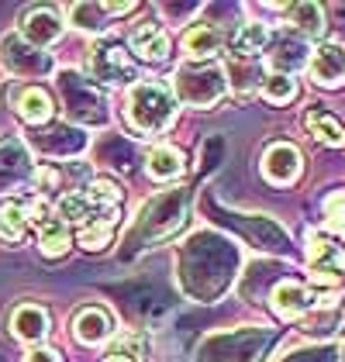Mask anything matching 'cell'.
<instances>
[{"instance_id":"6da1fadb","label":"cell","mask_w":345,"mask_h":362,"mask_svg":"<svg viewBox=\"0 0 345 362\" xmlns=\"http://www.w3.org/2000/svg\"><path fill=\"white\" fill-rule=\"evenodd\" d=\"M124 117L131 124V132H139L142 139H156L166 135L170 124L176 121V100H172L170 86L145 80L128 90V104H124Z\"/></svg>"},{"instance_id":"7a4b0ae2","label":"cell","mask_w":345,"mask_h":362,"mask_svg":"<svg viewBox=\"0 0 345 362\" xmlns=\"http://www.w3.org/2000/svg\"><path fill=\"white\" fill-rule=\"evenodd\" d=\"M172 100H183L190 107H214L225 93H228V76L225 69L207 59V62H183L176 73H172V86H170Z\"/></svg>"},{"instance_id":"3957f363","label":"cell","mask_w":345,"mask_h":362,"mask_svg":"<svg viewBox=\"0 0 345 362\" xmlns=\"http://www.w3.org/2000/svg\"><path fill=\"white\" fill-rule=\"evenodd\" d=\"M117 204H121V187L111 180H93L83 190H69V194L59 197L56 204V218L66 224H90L97 218H111L117 214Z\"/></svg>"},{"instance_id":"277c9868","label":"cell","mask_w":345,"mask_h":362,"mask_svg":"<svg viewBox=\"0 0 345 362\" xmlns=\"http://www.w3.org/2000/svg\"><path fill=\"white\" fill-rule=\"evenodd\" d=\"M86 69H90V76L97 83H104V86H124V83H131V80H139L135 59L128 56L117 42H97L90 49Z\"/></svg>"},{"instance_id":"5b68a950","label":"cell","mask_w":345,"mask_h":362,"mask_svg":"<svg viewBox=\"0 0 345 362\" xmlns=\"http://www.w3.org/2000/svg\"><path fill=\"white\" fill-rule=\"evenodd\" d=\"M0 62L11 76H25V80H38V76L52 73V56L28 45L21 35H7L0 42Z\"/></svg>"},{"instance_id":"8992f818","label":"cell","mask_w":345,"mask_h":362,"mask_svg":"<svg viewBox=\"0 0 345 362\" xmlns=\"http://www.w3.org/2000/svg\"><path fill=\"white\" fill-rule=\"evenodd\" d=\"M59 90H62L66 111L73 114L76 121H86V124H104V121H107L104 97L86 83V80H80L76 73H62V76H59Z\"/></svg>"},{"instance_id":"52a82bcc","label":"cell","mask_w":345,"mask_h":362,"mask_svg":"<svg viewBox=\"0 0 345 362\" xmlns=\"http://www.w3.org/2000/svg\"><path fill=\"white\" fill-rule=\"evenodd\" d=\"M308 266L315 283L339 286V279L345 276V249L324 235H308Z\"/></svg>"},{"instance_id":"ba28073f","label":"cell","mask_w":345,"mask_h":362,"mask_svg":"<svg viewBox=\"0 0 345 362\" xmlns=\"http://www.w3.org/2000/svg\"><path fill=\"white\" fill-rule=\"evenodd\" d=\"M62 18H59L56 7H31L21 14V38L35 45V49H49V45H56L59 38H62Z\"/></svg>"},{"instance_id":"9c48e42d","label":"cell","mask_w":345,"mask_h":362,"mask_svg":"<svg viewBox=\"0 0 345 362\" xmlns=\"http://www.w3.org/2000/svg\"><path fill=\"white\" fill-rule=\"evenodd\" d=\"M300 169H304V159H300V152H297L290 141L269 145L266 156H262V176H266L273 187H290V183L300 176Z\"/></svg>"},{"instance_id":"30bf717a","label":"cell","mask_w":345,"mask_h":362,"mask_svg":"<svg viewBox=\"0 0 345 362\" xmlns=\"http://www.w3.org/2000/svg\"><path fill=\"white\" fill-rule=\"evenodd\" d=\"M11 107L18 111L21 121H28V124H45V121H52V114H56L52 93H49L45 86H35V83L14 86V90H11Z\"/></svg>"},{"instance_id":"8fae6325","label":"cell","mask_w":345,"mask_h":362,"mask_svg":"<svg viewBox=\"0 0 345 362\" xmlns=\"http://www.w3.org/2000/svg\"><path fill=\"white\" fill-rule=\"evenodd\" d=\"M308 76L317 86H342L345 83V49L335 42L317 45L315 56L308 59Z\"/></svg>"},{"instance_id":"7c38bea8","label":"cell","mask_w":345,"mask_h":362,"mask_svg":"<svg viewBox=\"0 0 345 362\" xmlns=\"http://www.w3.org/2000/svg\"><path fill=\"white\" fill-rule=\"evenodd\" d=\"M115 334V317L104 310V307L90 304L83 310H76V317H73V338L86 345V349H93V345H104L107 338Z\"/></svg>"},{"instance_id":"4fadbf2b","label":"cell","mask_w":345,"mask_h":362,"mask_svg":"<svg viewBox=\"0 0 345 362\" xmlns=\"http://www.w3.org/2000/svg\"><path fill=\"white\" fill-rule=\"evenodd\" d=\"M131 11H135V4H73L69 18L83 31H104L107 18H121V14H131Z\"/></svg>"},{"instance_id":"5bb4252c","label":"cell","mask_w":345,"mask_h":362,"mask_svg":"<svg viewBox=\"0 0 345 362\" xmlns=\"http://www.w3.org/2000/svg\"><path fill=\"white\" fill-rule=\"evenodd\" d=\"M131 52L145 62H163L170 56V35L166 28H159L156 21H145L131 31Z\"/></svg>"},{"instance_id":"9a60e30c","label":"cell","mask_w":345,"mask_h":362,"mask_svg":"<svg viewBox=\"0 0 345 362\" xmlns=\"http://www.w3.org/2000/svg\"><path fill=\"white\" fill-rule=\"evenodd\" d=\"M11 332H14V338H21L28 345H38L49 334V310L38 304H21L11 314Z\"/></svg>"},{"instance_id":"2e32d148","label":"cell","mask_w":345,"mask_h":362,"mask_svg":"<svg viewBox=\"0 0 345 362\" xmlns=\"http://www.w3.org/2000/svg\"><path fill=\"white\" fill-rule=\"evenodd\" d=\"M315 307V293L308 290V286H300V283H280L276 290H273V310L283 317V321H293V317H300V314H308Z\"/></svg>"},{"instance_id":"e0dca14e","label":"cell","mask_w":345,"mask_h":362,"mask_svg":"<svg viewBox=\"0 0 345 362\" xmlns=\"http://www.w3.org/2000/svg\"><path fill=\"white\" fill-rule=\"evenodd\" d=\"M269 45V28L262 21H249L231 35V59L238 62H256L259 52Z\"/></svg>"},{"instance_id":"ac0fdd59","label":"cell","mask_w":345,"mask_h":362,"mask_svg":"<svg viewBox=\"0 0 345 362\" xmlns=\"http://www.w3.org/2000/svg\"><path fill=\"white\" fill-rule=\"evenodd\" d=\"M221 31L211 28V25H194V28H187L183 35V49H187V56L194 59V62H207V59H214L221 52Z\"/></svg>"},{"instance_id":"d6986e66","label":"cell","mask_w":345,"mask_h":362,"mask_svg":"<svg viewBox=\"0 0 345 362\" xmlns=\"http://www.w3.org/2000/svg\"><path fill=\"white\" fill-rule=\"evenodd\" d=\"M183 169H187V163H183V152L176 145H156L148 152V176L159 180V183L183 176Z\"/></svg>"},{"instance_id":"ffe728a7","label":"cell","mask_w":345,"mask_h":362,"mask_svg":"<svg viewBox=\"0 0 345 362\" xmlns=\"http://www.w3.org/2000/svg\"><path fill=\"white\" fill-rule=\"evenodd\" d=\"M287 25L300 38H321V31H324V7L321 4H293V7H287Z\"/></svg>"},{"instance_id":"44dd1931","label":"cell","mask_w":345,"mask_h":362,"mask_svg":"<svg viewBox=\"0 0 345 362\" xmlns=\"http://www.w3.org/2000/svg\"><path fill=\"white\" fill-rule=\"evenodd\" d=\"M73 245V235H69V224L59 221L56 214L49 218L45 224H38V249L45 259H59V255H66Z\"/></svg>"},{"instance_id":"7402d4cb","label":"cell","mask_w":345,"mask_h":362,"mask_svg":"<svg viewBox=\"0 0 345 362\" xmlns=\"http://www.w3.org/2000/svg\"><path fill=\"white\" fill-rule=\"evenodd\" d=\"M304 124H308V132H311L321 145H332V148L345 145V128L339 124L335 114L321 111V107H311V111L304 114Z\"/></svg>"},{"instance_id":"603a6c76","label":"cell","mask_w":345,"mask_h":362,"mask_svg":"<svg viewBox=\"0 0 345 362\" xmlns=\"http://www.w3.org/2000/svg\"><path fill=\"white\" fill-rule=\"evenodd\" d=\"M28 231V221H25V207L21 200L14 197H4L0 200V242L4 245H18Z\"/></svg>"},{"instance_id":"cb8c5ba5","label":"cell","mask_w":345,"mask_h":362,"mask_svg":"<svg viewBox=\"0 0 345 362\" xmlns=\"http://www.w3.org/2000/svg\"><path fill=\"white\" fill-rule=\"evenodd\" d=\"M259 93H262L269 104H290V100H297L300 86H297V80H293L290 73H266L262 83H259Z\"/></svg>"},{"instance_id":"d4e9b609","label":"cell","mask_w":345,"mask_h":362,"mask_svg":"<svg viewBox=\"0 0 345 362\" xmlns=\"http://www.w3.org/2000/svg\"><path fill=\"white\" fill-rule=\"evenodd\" d=\"M115 224H117V214L111 218H97V221H90L80 228V245L86 252H100L111 245V238H115Z\"/></svg>"},{"instance_id":"484cf974","label":"cell","mask_w":345,"mask_h":362,"mask_svg":"<svg viewBox=\"0 0 345 362\" xmlns=\"http://www.w3.org/2000/svg\"><path fill=\"white\" fill-rule=\"evenodd\" d=\"M104 362H142V338L135 332L117 334L107 349V359Z\"/></svg>"},{"instance_id":"4316f807","label":"cell","mask_w":345,"mask_h":362,"mask_svg":"<svg viewBox=\"0 0 345 362\" xmlns=\"http://www.w3.org/2000/svg\"><path fill=\"white\" fill-rule=\"evenodd\" d=\"M324 228L328 231H339L342 235L345 231V190H339V194H332L328 200H324Z\"/></svg>"},{"instance_id":"83f0119b","label":"cell","mask_w":345,"mask_h":362,"mask_svg":"<svg viewBox=\"0 0 345 362\" xmlns=\"http://www.w3.org/2000/svg\"><path fill=\"white\" fill-rule=\"evenodd\" d=\"M25 362H62V356H59L56 349H31L28 356H25Z\"/></svg>"}]
</instances>
